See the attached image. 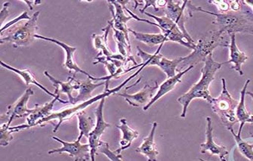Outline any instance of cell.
I'll return each instance as SVG.
<instances>
[{"label":"cell","instance_id":"8d00e7d4","mask_svg":"<svg viewBox=\"0 0 253 161\" xmlns=\"http://www.w3.org/2000/svg\"><path fill=\"white\" fill-rule=\"evenodd\" d=\"M8 5H9V2L4 3L3 7L0 12V20H1L2 26L3 25L4 21L6 19L8 15Z\"/></svg>","mask_w":253,"mask_h":161},{"label":"cell","instance_id":"6da1fadb","mask_svg":"<svg viewBox=\"0 0 253 161\" xmlns=\"http://www.w3.org/2000/svg\"><path fill=\"white\" fill-rule=\"evenodd\" d=\"M242 2V9L239 12L228 11L227 13H215L206 11L201 7L195 6L191 4L189 1L187 4L190 17L192 16V13L195 11H201L205 14H210L215 17V21L212 24H216L219 30L224 34H236L241 33L244 34L253 35V13L251 10H247V7Z\"/></svg>","mask_w":253,"mask_h":161},{"label":"cell","instance_id":"f546056e","mask_svg":"<svg viewBox=\"0 0 253 161\" xmlns=\"http://www.w3.org/2000/svg\"><path fill=\"white\" fill-rule=\"evenodd\" d=\"M162 47L163 45L160 46L156 53H153V54H149L137 47V55L140 57L142 61V63H143L146 67H149V66H157L158 67V64L163 57V55L160 53Z\"/></svg>","mask_w":253,"mask_h":161},{"label":"cell","instance_id":"8fae6325","mask_svg":"<svg viewBox=\"0 0 253 161\" xmlns=\"http://www.w3.org/2000/svg\"><path fill=\"white\" fill-rule=\"evenodd\" d=\"M35 38L40 39V40H45V41L55 43L57 46L61 47L63 51H64V53H65V61L63 63V66H64L66 68L68 69L70 71H74L75 74H76V73H81V74L85 75L87 78H90V80H93V81H107V80H108L107 76L103 77H93V76L90 75L87 72L83 70L81 67L78 65L76 60H75V53H76V50H77L76 47H71V46L68 45L67 43H63V42L56 40V39L44 37V36L39 35V34H37V35L35 36ZM109 81H110V80H109Z\"/></svg>","mask_w":253,"mask_h":161},{"label":"cell","instance_id":"52a82bcc","mask_svg":"<svg viewBox=\"0 0 253 161\" xmlns=\"http://www.w3.org/2000/svg\"><path fill=\"white\" fill-rule=\"evenodd\" d=\"M222 90L218 98H214L212 101V109L215 114L219 116L220 120L227 128L233 126L237 123L236 117V109L239 102L233 99L227 89L226 80L221 79Z\"/></svg>","mask_w":253,"mask_h":161},{"label":"cell","instance_id":"e0dca14e","mask_svg":"<svg viewBox=\"0 0 253 161\" xmlns=\"http://www.w3.org/2000/svg\"><path fill=\"white\" fill-rule=\"evenodd\" d=\"M207 131H206V138L207 140L204 143L201 144V152L202 154L205 152H210L211 155H215L220 158L221 161H228V155L229 152L227 150L225 146H220L217 145L213 140V136H212V131L213 128L212 126V120L210 116L207 117Z\"/></svg>","mask_w":253,"mask_h":161},{"label":"cell","instance_id":"3957f363","mask_svg":"<svg viewBox=\"0 0 253 161\" xmlns=\"http://www.w3.org/2000/svg\"><path fill=\"white\" fill-rule=\"evenodd\" d=\"M145 67H146V65L144 64V65L141 67L140 68L138 69V70L135 72L134 74L127 77L123 83H121V85L113 88V89H109V84L110 81H109V80L106 81V87H105V90L103 93H100V94L97 95V96H94V97H92L91 99L86 101V102H82V103L76 105L74 107L61 109V110L52 112V113L50 114L47 117H46V118L42 119V120H39L38 122H37V123L33 126V127H36V126H45L47 123H51V122L54 121V120H57V125H56L55 127L53 129V133H56L57 129L61 126L62 123L71 120L75 116H77L79 113L84 111V109L94 104L95 102H98V101L100 102V101L103 100V99H106L108 96L117 94L126 83L130 81L132 79L134 78L135 77H136Z\"/></svg>","mask_w":253,"mask_h":161},{"label":"cell","instance_id":"f35d334b","mask_svg":"<svg viewBox=\"0 0 253 161\" xmlns=\"http://www.w3.org/2000/svg\"><path fill=\"white\" fill-rule=\"evenodd\" d=\"M247 95H248V96H250V97L252 98V99H253V93H251V92H247Z\"/></svg>","mask_w":253,"mask_h":161},{"label":"cell","instance_id":"cb8c5ba5","mask_svg":"<svg viewBox=\"0 0 253 161\" xmlns=\"http://www.w3.org/2000/svg\"><path fill=\"white\" fill-rule=\"evenodd\" d=\"M93 80H90V78H87V80L84 81L80 82L79 84V89L78 91L77 96L74 97V104L73 106H76L79 102H84L86 101L89 100L91 99V94L97 88L106 85V81L100 82V83H93Z\"/></svg>","mask_w":253,"mask_h":161},{"label":"cell","instance_id":"1f68e13d","mask_svg":"<svg viewBox=\"0 0 253 161\" xmlns=\"http://www.w3.org/2000/svg\"><path fill=\"white\" fill-rule=\"evenodd\" d=\"M12 122L8 121L7 123L1 124V129H0V145L1 146H7L9 145L11 140H13L14 137L12 136V132L9 129L10 126Z\"/></svg>","mask_w":253,"mask_h":161},{"label":"cell","instance_id":"7a4b0ae2","mask_svg":"<svg viewBox=\"0 0 253 161\" xmlns=\"http://www.w3.org/2000/svg\"><path fill=\"white\" fill-rule=\"evenodd\" d=\"M228 64L225 62H217L213 59V55L210 54L204 61V65L201 69V77L198 83L194 84L189 91L178 98L177 101L179 104L182 106V111L181 117L185 118L186 116L187 110L192 101L195 99H202L207 101L210 104H212L213 97L211 96L210 93V85L215 79L216 72L221 68L224 64Z\"/></svg>","mask_w":253,"mask_h":161},{"label":"cell","instance_id":"836d02e7","mask_svg":"<svg viewBox=\"0 0 253 161\" xmlns=\"http://www.w3.org/2000/svg\"><path fill=\"white\" fill-rule=\"evenodd\" d=\"M30 18H31L29 16L27 11H24V12H23L21 15H19V16L17 17V18H14V19L12 20V21H10L9 22L7 23V24H5V25L1 27V33L7 31V30H8L10 27H13L14 24L20 22V21H22V20H30Z\"/></svg>","mask_w":253,"mask_h":161},{"label":"cell","instance_id":"83f0119b","mask_svg":"<svg viewBox=\"0 0 253 161\" xmlns=\"http://www.w3.org/2000/svg\"><path fill=\"white\" fill-rule=\"evenodd\" d=\"M114 31V38L117 44L120 54L125 57H130L131 55V46L129 45L126 40V36L123 32L112 27Z\"/></svg>","mask_w":253,"mask_h":161},{"label":"cell","instance_id":"30bf717a","mask_svg":"<svg viewBox=\"0 0 253 161\" xmlns=\"http://www.w3.org/2000/svg\"><path fill=\"white\" fill-rule=\"evenodd\" d=\"M54 93H56L57 96H56L55 98H53L51 102H47V103L43 105V106L36 105L35 107H34L35 110H34V113H32L31 114L29 115L27 117V124H21L19 125V126H13V127L10 126L9 129L12 132V133H17V132H19V131L22 130V129L32 128L39 120H42V119L47 117V116L52 113L54 104H55L57 101L61 102L63 104H68V103H70L68 101H64L60 99V93L59 92L58 88L55 87Z\"/></svg>","mask_w":253,"mask_h":161},{"label":"cell","instance_id":"4fadbf2b","mask_svg":"<svg viewBox=\"0 0 253 161\" xmlns=\"http://www.w3.org/2000/svg\"><path fill=\"white\" fill-rule=\"evenodd\" d=\"M141 80H142V77H140L139 80H136L135 83H133L131 86L125 88V90L123 93H117V94H116V96L124 98L130 106L136 107H144L152 100V98L155 96L154 93H155V90L158 89L159 86H158V83L156 82L155 86H153L146 84L144 87L142 88L140 91L134 93V94H128V93H126V90L137 85L141 81Z\"/></svg>","mask_w":253,"mask_h":161},{"label":"cell","instance_id":"9a60e30c","mask_svg":"<svg viewBox=\"0 0 253 161\" xmlns=\"http://www.w3.org/2000/svg\"><path fill=\"white\" fill-rule=\"evenodd\" d=\"M113 27V24L111 21H108V25L103 29L102 31L104 32L103 35H97V34H93V45L94 48L97 50H100V55L105 56L106 59H117L120 61H133L134 65H137V63L135 61L134 57L132 56L130 57H125L122 56V54H116L112 53L109 47H108L107 37L109 35V31Z\"/></svg>","mask_w":253,"mask_h":161},{"label":"cell","instance_id":"7402d4cb","mask_svg":"<svg viewBox=\"0 0 253 161\" xmlns=\"http://www.w3.org/2000/svg\"><path fill=\"white\" fill-rule=\"evenodd\" d=\"M121 124L116 126L122 133V138L120 141V147L115 151L116 155H121L122 152L128 149L131 146L132 142L139 137V133L137 131L130 128L127 124L125 118L120 120Z\"/></svg>","mask_w":253,"mask_h":161},{"label":"cell","instance_id":"603a6c76","mask_svg":"<svg viewBox=\"0 0 253 161\" xmlns=\"http://www.w3.org/2000/svg\"><path fill=\"white\" fill-rule=\"evenodd\" d=\"M0 64H1L2 67H5V69H8V70H11V71L14 72L15 74L19 75L20 77L24 80V83H25L27 86L32 84L35 85L37 87L40 88V90H42L44 93H47V95H49L51 97L55 98L56 96H57L55 93H51V92L47 90V88L44 87L41 83H39L37 79L35 78V76L32 74V72L29 69L15 68V67L10 66L9 64L4 62L3 61H1Z\"/></svg>","mask_w":253,"mask_h":161},{"label":"cell","instance_id":"d6986e66","mask_svg":"<svg viewBox=\"0 0 253 161\" xmlns=\"http://www.w3.org/2000/svg\"><path fill=\"white\" fill-rule=\"evenodd\" d=\"M227 47H228L230 51V59L227 62L228 64L232 63L233 66L231 68L237 71L240 75H244L242 64L248 60L249 57L245 53L241 52L237 47L236 34H232L230 35V43Z\"/></svg>","mask_w":253,"mask_h":161},{"label":"cell","instance_id":"5bb4252c","mask_svg":"<svg viewBox=\"0 0 253 161\" xmlns=\"http://www.w3.org/2000/svg\"><path fill=\"white\" fill-rule=\"evenodd\" d=\"M188 2V1H184L182 2H175L172 0H169L165 7V16L173 21L178 26L179 30L182 31V34L190 43H195L185 28V16L184 12Z\"/></svg>","mask_w":253,"mask_h":161},{"label":"cell","instance_id":"9c48e42d","mask_svg":"<svg viewBox=\"0 0 253 161\" xmlns=\"http://www.w3.org/2000/svg\"><path fill=\"white\" fill-rule=\"evenodd\" d=\"M105 101H106V99H103V100L100 101L97 109L95 110V116H96L97 121H96L94 128L90 132L88 138H87L88 145L90 146V161H96L97 150L100 148V144L102 142L100 138L105 133V130L111 126L109 123L105 121L104 116H103V107H104Z\"/></svg>","mask_w":253,"mask_h":161},{"label":"cell","instance_id":"ab89813d","mask_svg":"<svg viewBox=\"0 0 253 161\" xmlns=\"http://www.w3.org/2000/svg\"><path fill=\"white\" fill-rule=\"evenodd\" d=\"M248 123H253V115H251L250 120H248Z\"/></svg>","mask_w":253,"mask_h":161},{"label":"cell","instance_id":"ac0fdd59","mask_svg":"<svg viewBox=\"0 0 253 161\" xmlns=\"http://www.w3.org/2000/svg\"><path fill=\"white\" fill-rule=\"evenodd\" d=\"M192 68H194V65L188 66L185 70H180V71L178 72L177 74L173 76V77H169V78L167 79L162 85L159 86L158 92H157L156 94H155V96L152 98V100L150 101L149 104L145 106L144 107H142L143 110H149V109L155 104L157 101L159 100L161 98L163 97L165 95L168 94L169 92L173 90L174 89H175V86H176L178 83H181L182 77H183L185 74H187L188 71L192 70Z\"/></svg>","mask_w":253,"mask_h":161},{"label":"cell","instance_id":"7c38bea8","mask_svg":"<svg viewBox=\"0 0 253 161\" xmlns=\"http://www.w3.org/2000/svg\"><path fill=\"white\" fill-rule=\"evenodd\" d=\"M34 90L28 88L20 99L16 101L14 104L8 106L6 113L1 115V124L7 123L8 121L13 122L16 119L22 118L24 116L34 113L35 108L29 109L27 107L29 99L32 96H34Z\"/></svg>","mask_w":253,"mask_h":161},{"label":"cell","instance_id":"74e56055","mask_svg":"<svg viewBox=\"0 0 253 161\" xmlns=\"http://www.w3.org/2000/svg\"><path fill=\"white\" fill-rule=\"evenodd\" d=\"M244 4H245L247 6H249L250 8V10H251L252 12L253 13V0H247V1H243Z\"/></svg>","mask_w":253,"mask_h":161},{"label":"cell","instance_id":"ba28073f","mask_svg":"<svg viewBox=\"0 0 253 161\" xmlns=\"http://www.w3.org/2000/svg\"><path fill=\"white\" fill-rule=\"evenodd\" d=\"M83 134L79 133V137L74 142H66L62 140L56 136H53V140L57 141L61 144L62 147L59 149H52L48 152V155L54 154L67 153L70 157L74 158L75 161H87L90 159V146L88 144H82L81 140L83 137Z\"/></svg>","mask_w":253,"mask_h":161},{"label":"cell","instance_id":"d6a6232c","mask_svg":"<svg viewBox=\"0 0 253 161\" xmlns=\"http://www.w3.org/2000/svg\"><path fill=\"white\" fill-rule=\"evenodd\" d=\"M144 7L142 9L139 10L141 13H143L146 11V8L152 6L155 8V11H159V8H162V7H166L168 1L165 0H146L144 1Z\"/></svg>","mask_w":253,"mask_h":161},{"label":"cell","instance_id":"4316f807","mask_svg":"<svg viewBox=\"0 0 253 161\" xmlns=\"http://www.w3.org/2000/svg\"><path fill=\"white\" fill-rule=\"evenodd\" d=\"M185 57H179L174 59H169L168 57H162L160 62L158 64V67L165 72L167 77H173L176 75V72L177 70L178 66L185 61Z\"/></svg>","mask_w":253,"mask_h":161},{"label":"cell","instance_id":"e575fe53","mask_svg":"<svg viewBox=\"0 0 253 161\" xmlns=\"http://www.w3.org/2000/svg\"><path fill=\"white\" fill-rule=\"evenodd\" d=\"M209 2L211 3H214V5H216L218 11H221V13H227L228 11H231L230 10L229 2H226V1H210Z\"/></svg>","mask_w":253,"mask_h":161},{"label":"cell","instance_id":"2e32d148","mask_svg":"<svg viewBox=\"0 0 253 161\" xmlns=\"http://www.w3.org/2000/svg\"><path fill=\"white\" fill-rule=\"evenodd\" d=\"M109 8L110 9L113 19L111 22L113 27L122 31L126 36V40L129 45H130V38H129V28L126 26V23L130 20L133 19L130 15H126L125 13L124 7L118 1H108ZM131 46V45H130Z\"/></svg>","mask_w":253,"mask_h":161},{"label":"cell","instance_id":"ffe728a7","mask_svg":"<svg viewBox=\"0 0 253 161\" xmlns=\"http://www.w3.org/2000/svg\"><path fill=\"white\" fill-rule=\"evenodd\" d=\"M158 123H152V129L147 137L145 138L136 152L147 158L148 161H158V152L155 143V134Z\"/></svg>","mask_w":253,"mask_h":161},{"label":"cell","instance_id":"8992f818","mask_svg":"<svg viewBox=\"0 0 253 161\" xmlns=\"http://www.w3.org/2000/svg\"><path fill=\"white\" fill-rule=\"evenodd\" d=\"M225 34L219 30L211 31L208 35L203 37L196 44V48L192 53L185 56V61L189 66L204 61L210 54H212L214 50L218 47H227L229 44L228 42H224Z\"/></svg>","mask_w":253,"mask_h":161},{"label":"cell","instance_id":"277c9868","mask_svg":"<svg viewBox=\"0 0 253 161\" xmlns=\"http://www.w3.org/2000/svg\"><path fill=\"white\" fill-rule=\"evenodd\" d=\"M40 11H37L33 14L30 20L20 25L11 27L7 31L1 33L0 43H8L12 44L14 48L21 47H28L34 40L37 35V22Z\"/></svg>","mask_w":253,"mask_h":161},{"label":"cell","instance_id":"44dd1931","mask_svg":"<svg viewBox=\"0 0 253 161\" xmlns=\"http://www.w3.org/2000/svg\"><path fill=\"white\" fill-rule=\"evenodd\" d=\"M44 74L51 80L54 87L58 88L60 93H64V94L67 95L69 102L73 106V104H74V97L73 96V93L75 90H79L80 81L76 80L75 77H69L67 81H60V80L54 78L47 71H44Z\"/></svg>","mask_w":253,"mask_h":161},{"label":"cell","instance_id":"484cf974","mask_svg":"<svg viewBox=\"0 0 253 161\" xmlns=\"http://www.w3.org/2000/svg\"><path fill=\"white\" fill-rule=\"evenodd\" d=\"M129 32L131 33L136 40L149 47L162 46L168 41V38L163 34H144L133 31L130 28H129Z\"/></svg>","mask_w":253,"mask_h":161},{"label":"cell","instance_id":"4dcf8cb0","mask_svg":"<svg viewBox=\"0 0 253 161\" xmlns=\"http://www.w3.org/2000/svg\"><path fill=\"white\" fill-rule=\"evenodd\" d=\"M228 130L231 132V134L234 136V140L237 143V147L239 149L240 152L247 159L250 160V161H253V145H250V144L246 142L245 141L243 140L241 136H238L234 133L233 126L228 128Z\"/></svg>","mask_w":253,"mask_h":161},{"label":"cell","instance_id":"5b68a950","mask_svg":"<svg viewBox=\"0 0 253 161\" xmlns=\"http://www.w3.org/2000/svg\"><path fill=\"white\" fill-rule=\"evenodd\" d=\"M124 9H125L126 12L128 13L133 19L136 20L138 21H141V22H146L147 24L156 26L158 28H160L161 31H162V34L168 38V41L179 43V44H181L183 47L191 49L192 50H195V48H196V43H190L187 40L186 37L182 34V31L179 30L178 26L173 21L167 18L166 16H156V15H154V14L146 12V11L142 13V14H146L147 16L155 20L157 23H155L149 21V20L144 19V18H139L136 14L130 11L126 6H124Z\"/></svg>","mask_w":253,"mask_h":161},{"label":"cell","instance_id":"d4e9b609","mask_svg":"<svg viewBox=\"0 0 253 161\" xmlns=\"http://www.w3.org/2000/svg\"><path fill=\"white\" fill-rule=\"evenodd\" d=\"M250 80H248L246 81L245 84H244L243 90L241 92V99H240L239 103L237 106V109H236V117H237V120L241 123L239 127V131L237 135L238 136H241V132H242L243 128H244V125L246 123H248V120H250L251 114L247 111V107L245 106V98L247 96V86L250 84Z\"/></svg>","mask_w":253,"mask_h":161},{"label":"cell","instance_id":"f1b7e54d","mask_svg":"<svg viewBox=\"0 0 253 161\" xmlns=\"http://www.w3.org/2000/svg\"><path fill=\"white\" fill-rule=\"evenodd\" d=\"M76 116L78 118V128L80 132L79 133H82L87 139L95 126L93 119L84 111L81 112Z\"/></svg>","mask_w":253,"mask_h":161},{"label":"cell","instance_id":"d590c367","mask_svg":"<svg viewBox=\"0 0 253 161\" xmlns=\"http://www.w3.org/2000/svg\"><path fill=\"white\" fill-rule=\"evenodd\" d=\"M230 9L234 12H239L242 9L241 1H229Z\"/></svg>","mask_w":253,"mask_h":161}]
</instances>
